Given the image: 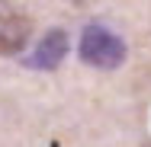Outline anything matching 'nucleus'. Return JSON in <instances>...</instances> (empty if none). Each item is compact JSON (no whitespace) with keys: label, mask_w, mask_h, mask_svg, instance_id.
<instances>
[{"label":"nucleus","mask_w":151,"mask_h":147,"mask_svg":"<svg viewBox=\"0 0 151 147\" xmlns=\"http://www.w3.org/2000/svg\"><path fill=\"white\" fill-rule=\"evenodd\" d=\"M32 38V19L23 13H0V55H19Z\"/></svg>","instance_id":"nucleus-2"},{"label":"nucleus","mask_w":151,"mask_h":147,"mask_svg":"<svg viewBox=\"0 0 151 147\" xmlns=\"http://www.w3.org/2000/svg\"><path fill=\"white\" fill-rule=\"evenodd\" d=\"M77 3H90V0H77Z\"/></svg>","instance_id":"nucleus-4"},{"label":"nucleus","mask_w":151,"mask_h":147,"mask_svg":"<svg viewBox=\"0 0 151 147\" xmlns=\"http://www.w3.org/2000/svg\"><path fill=\"white\" fill-rule=\"evenodd\" d=\"M81 61L100 70H113L125 61V42L103 26H87L81 35Z\"/></svg>","instance_id":"nucleus-1"},{"label":"nucleus","mask_w":151,"mask_h":147,"mask_svg":"<svg viewBox=\"0 0 151 147\" xmlns=\"http://www.w3.org/2000/svg\"><path fill=\"white\" fill-rule=\"evenodd\" d=\"M64 55H68V35L61 29H52V32H45V38L35 45L29 64L35 70H52V67H58L64 61Z\"/></svg>","instance_id":"nucleus-3"}]
</instances>
